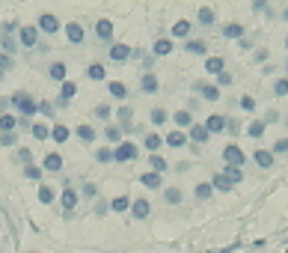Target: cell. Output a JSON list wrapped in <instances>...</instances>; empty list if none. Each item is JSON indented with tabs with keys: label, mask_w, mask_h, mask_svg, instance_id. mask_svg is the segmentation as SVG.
<instances>
[{
	"label": "cell",
	"mask_w": 288,
	"mask_h": 253,
	"mask_svg": "<svg viewBox=\"0 0 288 253\" xmlns=\"http://www.w3.org/2000/svg\"><path fill=\"white\" fill-rule=\"evenodd\" d=\"M9 104H12L15 111L21 114V116H18L21 122H30V119L36 116V114H39V101H36V98H33L30 92H21V90H18V92H12Z\"/></svg>",
	"instance_id": "obj_1"
},
{
	"label": "cell",
	"mask_w": 288,
	"mask_h": 253,
	"mask_svg": "<svg viewBox=\"0 0 288 253\" xmlns=\"http://www.w3.org/2000/svg\"><path fill=\"white\" fill-rule=\"evenodd\" d=\"M137 155H140V146H137V143H131V140H122L119 146L113 149V161H116V164H125V161H137Z\"/></svg>",
	"instance_id": "obj_2"
},
{
	"label": "cell",
	"mask_w": 288,
	"mask_h": 253,
	"mask_svg": "<svg viewBox=\"0 0 288 253\" xmlns=\"http://www.w3.org/2000/svg\"><path fill=\"white\" fill-rule=\"evenodd\" d=\"M18 42H21L24 48H39V27H36V24L18 27Z\"/></svg>",
	"instance_id": "obj_3"
},
{
	"label": "cell",
	"mask_w": 288,
	"mask_h": 253,
	"mask_svg": "<svg viewBox=\"0 0 288 253\" xmlns=\"http://www.w3.org/2000/svg\"><path fill=\"white\" fill-rule=\"evenodd\" d=\"M223 161H226V167H244V161H247V155H244V149L238 146V143H229V146L223 149Z\"/></svg>",
	"instance_id": "obj_4"
},
{
	"label": "cell",
	"mask_w": 288,
	"mask_h": 253,
	"mask_svg": "<svg viewBox=\"0 0 288 253\" xmlns=\"http://www.w3.org/2000/svg\"><path fill=\"white\" fill-rule=\"evenodd\" d=\"M128 211L134 214L137 221H146L149 214H152V203H149L146 197H137V200H131V208H128Z\"/></svg>",
	"instance_id": "obj_5"
},
{
	"label": "cell",
	"mask_w": 288,
	"mask_h": 253,
	"mask_svg": "<svg viewBox=\"0 0 288 253\" xmlns=\"http://www.w3.org/2000/svg\"><path fill=\"white\" fill-rule=\"evenodd\" d=\"M193 92H199L205 101H217L220 98V87L217 84H208V81H196L193 84Z\"/></svg>",
	"instance_id": "obj_6"
},
{
	"label": "cell",
	"mask_w": 288,
	"mask_h": 253,
	"mask_svg": "<svg viewBox=\"0 0 288 253\" xmlns=\"http://www.w3.org/2000/svg\"><path fill=\"white\" fill-rule=\"evenodd\" d=\"M60 200H62V214H65V218H71V214H75V208H78V203H81L78 191H75V188H65Z\"/></svg>",
	"instance_id": "obj_7"
},
{
	"label": "cell",
	"mask_w": 288,
	"mask_h": 253,
	"mask_svg": "<svg viewBox=\"0 0 288 253\" xmlns=\"http://www.w3.org/2000/svg\"><path fill=\"white\" fill-rule=\"evenodd\" d=\"M36 27H39L42 33H51V36H54V33L60 30V18H57L54 12H42V15H39V24H36Z\"/></svg>",
	"instance_id": "obj_8"
},
{
	"label": "cell",
	"mask_w": 288,
	"mask_h": 253,
	"mask_svg": "<svg viewBox=\"0 0 288 253\" xmlns=\"http://www.w3.org/2000/svg\"><path fill=\"white\" fill-rule=\"evenodd\" d=\"M95 39H101V42H110V39H113V21H110V18H98V24H95Z\"/></svg>",
	"instance_id": "obj_9"
},
{
	"label": "cell",
	"mask_w": 288,
	"mask_h": 253,
	"mask_svg": "<svg viewBox=\"0 0 288 253\" xmlns=\"http://www.w3.org/2000/svg\"><path fill=\"white\" fill-rule=\"evenodd\" d=\"M140 185H143V188H149V191H161V188H164V179H161L158 173L146 170V173L140 176Z\"/></svg>",
	"instance_id": "obj_10"
},
{
	"label": "cell",
	"mask_w": 288,
	"mask_h": 253,
	"mask_svg": "<svg viewBox=\"0 0 288 253\" xmlns=\"http://www.w3.org/2000/svg\"><path fill=\"white\" fill-rule=\"evenodd\" d=\"M65 36H68V42H71V45H81V42L86 39V33H83V27H81L78 21L65 24Z\"/></svg>",
	"instance_id": "obj_11"
},
{
	"label": "cell",
	"mask_w": 288,
	"mask_h": 253,
	"mask_svg": "<svg viewBox=\"0 0 288 253\" xmlns=\"http://www.w3.org/2000/svg\"><path fill=\"white\" fill-rule=\"evenodd\" d=\"M205 131H208V134H220V131H226V116L211 114V116L205 119Z\"/></svg>",
	"instance_id": "obj_12"
},
{
	"label": "cell",
	"mask_w": 288,
	"mask_h": 253,
	"mask_svg": "<svg viewBox=\"0 0 288 253\" xmlns=\"http://www.w3.org/2000/svg\"><path fill=\"white\" fill-rule=\"evenodd\" d=\"M131 54H134V48H131V45H125V42H116V45L110 48V60H113V63H125Z\"/></svg>",
	"instance_id": "obj_13"
},
{
	"label": "cell",
	"mask_w": 288,
	"mask_h": 253,
	"mask_svg": "<svg viewBox=\"0 0 288 253\" xmlns=\"http://www.w3.org/2000/svg\"><path fill=\"white\" fill-rule=\"evenodd\" d=\"M42 170H45V173H60V170H62V155H60V152H48L45 161H42Z\"/></svg>",
	"instance_id": "obj_14"
},
{
	"label": "cell",
	"mask_w": 288,
	"mask_h": 253,
	"mask_svg": "<svg viewBox=\"0 0 288 253\" xmlns=\"http://www.w3.org/2000/svg\"><path fill=\"white\" fill-rule=\"evenodd\" d=\"M158 87H161V84H158V75H152V71H146V75L140 78V90L146 92V95H155Z\"/></svg>",
	"instance_id": "obj_15"
},
{
	"label": "cell",
	"mask_w": 288,
	"mask_h": 253,
	"mask_svg": "<svg viewBox=\"0 0 288 253\" xmlns=\"http://www.w3.org/2000/svg\"><path fill=\"white\" fill-rule=\"evenodd\" d=\"M75 95H78V84L75 81H62L60 84V104H68Z\"/></svg>",
	"instance_id": "obj_16"
},
{
	"label": "cell",
	"mask_w": 288,
	"mask_h": 253,
	"mask_svg": "<svg viewBox=\"0 0 288 253\" xmlns=\"http://www.w3.org/2000/svg\"><path fill=\"white\" fill-rule=\"evenodd\" d=\"M164 143H166V146H169V149H182V146H185V143H187V134L175 128V131H169V134H166V140H164Z\"/></svg>",
	"instance_id": "obj_17"
},
{
	"label": "cell",
	"mask_w": 288,
	"mask_h": 253,
	"mask_svg": "<svg viewBox=\"0 0 288 253\" xmlns=\"http://www.w3.org/2000/svg\"><path fill=\"white\" fill-rule=\"evenodd\" d=\"M196 18H199V24H202V27H211V24H217V12H214L211 6H199Z\"/></svg>",
	"instance_id": "obj_18"
},
{
	"label": "cell",
	"mask_w": 288,
	"mask_h": 253,
	"mask_svg": "<svg viewBox=\"0 0 288 253\" xmlns=\"http://www.w3.org/2000/svg\"><path fill=\"white\" fill-rule=\"evenodd\" d=\"M131 116H134V111H131L128 104H125V107H119V114H116V119H119V128H122V131H131V128H134Z\"/></svg>",
	"instance_id": "obj_19"
},
{
	"label": "cell",
	"mask_w": 288,
	"mask_h": 253,
	"mask_svg": "<svg viewBox=\"0 0 288 253\" xmlns=\"http://www.w3.org/2000/svg\"><path fill=\"white\" fill-rule=\"evenodd\" d=\"M172 122L178 125V131H182V128H190V125H193V114H190V111H175V114H172Z\"/></svg>",
	"instance_id": "obj_20"
},
{
	"label": "cell",
	"mask_w": 288,
	"mask_h": 253,
	"mask_svg": "<svg viewBox=\"0 0 288 253\" xmlns=\"http://www.w3.org/2000/svg\"><path fill=\"white\" fill-rule=\"evenodd\" d=\"M190 30H193V24H190L187 18H182V21H175V24H172V36H178V39H187Z\"/></svg>",
	"instance_id": "obj_21"
},
{
	"label": "cell",
	"mask_w": 288,
	"mask_h": 253,
	"mask_svg": "<svg viewBox=\"0 0 288 253\" xmlns=\"http://www.w3.org/2000/svg\"><path fill=\"white\" fill-rule=\"evenodd\" d=\"M51 137H54V143H65L71 137V131H68V125L57 122V125H51Z\"/></svg>",
	"instance_id": "obj_22"
},
{
	"label": "cell",
	"mask_w": 288,
	"mask_h": 253,
	"mask_svg": "<svg viewBox=\"0 0 288 253\" xmlns=\"http://www.w3.org/2000/svg\"><path fill=\"white\" fill-rule=\"evenodd\" d=\"M75 134H78V140H83V143H95V140H98V131H95L92 125H78Z\"/></svg>",
	"instance_id": "obj_23"
},
{
	"label": "cell",
	"mask_w": 288,
	"mask_h": 253,
	"mask_svg": "<svg viewBox=\"0 0 288 253\" xmlns=\"http://www.w3.org/2000/svg\"><path fill=\"white\" fill-rule=\"evenodd\" d=\"M187 137H190V143H208V137H211V134L205 131V125H196V122H193Z\"/></svg>",
	"instance_id": "obj_24"
},
{
	"label": "cell",
	"mask_w": 288,
	"mask_h": 253,
	"mask_svg": "<svg viewBox=\"0 0 288 253\" xmlns=\"http://www.w3.org/2000/svg\"><path fill=\"white\" fill-rule=\"evenodd\" d=\"M107 90H110V95H113V98H119V101H125V98H128V87H125L122 81H110V84H107Z\"/></svg>",
	"instance_id": "obj_25"
},
{
	"label": "cell",
	"mask_w": 288,
	"mask_h": 253,
	"mask_svg": "<svg viewBox=\"0 0 288 253\" xmlns=\"http://www.w3.org/2000/svg\"><path fill=\"white\" fill-rule=\"evenodd\" d=\"M143 143H146V149H149V152H152V155H158V149H161V146H164V137H161V134H155V131H152V134H146V140H143Z\"/></svg>",
	"instance_id": "obj_26"
},
{
	"label": "cell",
	"mask_w": 288,
	"mask_h": 253,
	"mask_svg": "<svg viewBox=\"0 0 288 253\" xmlns=\"http://www.w3.org/2000/svg\"><path fill=\"white\" fill-rule=\"evenodd\" d=\"M211 188H214V191H232L235 185L229 182V179H226L223 173H214V179H211Z\"/></svg>",
	"instance_id": "obj_27"
},
{
	"label": "cell",
	"mask_w": 288,
	"mask_h": 253,
	"mask_svg": "<svg viewBox=\"0 0 288 253\" xmlns=\"http://www.w3.org/2000/svg\"><path fill=\"white\" fill-rule=\"evenodd\" d=\"M65 71H68V69H65V63H51V66H48V75H51L54 81H60V84H62V81H68V78H65Z\"/></svg>",
	"instance_id": "obj_28"
},
{
	"label": "cell",
	"mask_w": 288,
	"mask_h": 253,
	"mask_svg": "<svg viewBox=\"0 0 288 253\" xmlns=\"http://www.w3.org/2000/svg\"><path fill=\"white\" fill-rule=\"evenodd\" d=\"M256 164L262 167V170H267V167H273V152H267V149H256Z\"/></svg>",
	"instance_id": "obj_29"
},
{
	"label": "cell",
	"mask_w": 288,
	"mask_h": 253,
	"mask_svg": "<svg viewBox=\"0 0 288 253\" xmlns=\"http://www.w3.org/2000/svg\"><path fill=\"white\" fill-rule=\"evenodd\" d=\"M57 200V188H51V185H39V203L42 206H51Z\"/></svg>",
	"instance_id": "obj_30"
},
{
	"label": "cell",
	"mask_w": 288,
	"mask_h": 253,
	"mask_svg": "<svg viewBox=\"0 0 288 253\" xmlns=\"http://www.w3.org/2000/svg\"><path fill=\"white\" fill-rule=\"evenodd\" d=\"M223 57H208L205 60V71H208V75H220V71H223Z\"/></svg>",
	"instance_id": "obj_31"
},
{
	"label": "cell",
	"mask_w": 288,
	"mask_h": 253,
	"mask_svg": "<svg viewBox=\"0 0 288 253\" xmlns=\"http://www.w3.org/2000/svg\"><path fill=\"white\" fill-rule=\"evenodd\" d=\"M30 134H33L36 140H48V137H51V125H48V122H36V125L30 128Z\"/></svg>",
	"instance_id": "obj_32"
},
{
	"label": "cell",
	"mask_w": 288,
	"mask_h": 253,
	"mask_svg": "<svg viewBox=\"0 0 288 253\" xmlns=\"http://www.w3.org/2000/svg\"><path fill=\"white\" fill-rule=\"evenodd\" d=\"M169 51H172V39H158V42L152 45V54H155V57H166Z\"/></svg>",
	"instance_id": "obj_33"
},
{
	"label": "cell",
	"mask_w": 288,
	"mask_h": 253,
	"mask_svg": "<svg viewBox=\"0 0 288 253\" xmlns=\"http://www.w3.org/2000/svg\"><path fill=\"white\" fill-rule=\"evenodd\" d=\"M15 125H18V116H12V114H3V116H0V134H12Z\"/></svg>",
	"instance_id": "obj_34"
},
{
	"label": "cell",
	"mask_w": 288,
	"mask_h": 253,
	"mask_svg": "<svg viewBox=\"0 0 288 253\" xmlns=\"http://www.w3.org/2000/svg\"><path fill=\"white\" fill-rule=\"evenodd\" d=\"M122 134H125V131H122L119 125H107V128H104V137L110 140V143H116V146L122 143Z\"/></svg>",
	"instance_id": "obj_35"
},
{
	"label": "cell",
	"mask_w": 288,
	"mask_h": 253,
	"mask_svg": "<svg viewBox=\"0 0 288 253\" xmlns=\"http://www.w3.org/2000/svg\"><path fill=\"white\" fill-rule=\"evenodd\" d=\"M164 200H166L169 206H178V203L185 200V194L178 191V188H164Z\"/></svg>",
	"instance_id": "obj_36"
},
{
	"label": "cell",
	"mask_w": 288,
	"mask_h": 253,
	"mask_svg": "<svg viewBox=\"0 0 288 253\" xmlns=\"http://www.w3.org/2000/svg\"><path fill=\"white\" fill-rule=\"evenodd\" d=\"M104 75H107V71H104L101 63H92V66L86 69V78H89V81H104Z\"/></svg>",
	"instance_id": "obj_37"
},
{
	"label": "cell",
	"mask_w": 288,
	"mask_h": 253,
	"mask_svg": "<svg viewBox=\"0 0 288 253\" xmlns=\"http://www.w3.org/2000/svg\"><path fill=\"white\" fill-rule=\"evenodd\" d=\"M149 167H152V173H158V176L169 170V164H166V161H164L161 155H152V158H149Z\"/></svg>",
	"instance_id": "obj_38"
},
{
	"label": "cell",
	"mask_w": 288,
	"mask_h": 253,
	"mask_svg": "<svg viewBox=\"0 0 288 253\" xmlns=\"http://www.w3.org/2000/svg\"><path fill=\"white\" fill-rule=\"evenodd\" d=\"M110 208H113V211H119V214H122V211H128V208H131V197H125V194H122V197L110 200Z\"/></svg>",
	"instance_id": "obj_39"
},
{
	"label": "cell",
	"mask_w": 288,
	"mask_h": 253,
	"mask_svg": "<svg viewBox=\"0 0 288 253\" xmlns=\"http://www.w3.org/2000/svg\"><path fill=\"white\" fill-rule=\"evenodd\" d=\"M265 128H267V122H265V119H253V122H249V128H247V134H249V137H262V134H265Z\"/></svg>",
	"instance_id": "obj_40"
},
{
	"label": "cell",
	"mask_w": 288,
	"mask_h": 253,
	"mask_svg": "<svg viewBox=\"0 0 288 253\" xmlns=\"http://www.w3.org/2000/svg\"><path fill=\"white\" fill-rule=\"evenodd\" d=\"M149 119H152V125H164V122H169V114L164 111V107H155V111L149 114Z\"/></svg>",
	"instance_id": "obj_41"
},
{
	"label": "cell",
	"mask_w": 288,
	"mask_h": 253,
	"mask_svg": "<svg viewBox=\"0 0 288 253\" xmlns=\"http://www.w3.org/2000/svg\"><path fill=\"white\" fill-rule=\"evenodd\" d=\"M223 36H226V39H241V36H244V27H241V24H226V27H223Z\"/></svg>",
	"instance_id": "obj_42"
},
{
	"label": "cell",
	"mask_w": 288,
	"mask_h": 253,
	"mask_svg": "<svg viewBox=\"0 0 288 253\" xmlns=\"http://www.w3.org/2000/svg\"><path fill=\"white\" fill-rule=\"evenodd\" d=\"M185 48H187L190 54H205V51H208V45H205L202 39H187V45H185Z\"/></svg>",
	"instance_id": "obj_43"
},
{
	"label": "cell",
	"mask_w": 288,
	"mask_h": 253,
	"mask_svg": "<svg viewBox=\"0 0 288 253\" xmlns=\"http://www.w3.org/2000/svg\"><path fill=\"white\" fill-rule=\"evenodd\" d=\"M223 176L229 179V182H232V185H238V182H241V179H244V170H238V167H226V170H223Z\"/></svg>",
	"instance_id": "obj_44"
},
{
	"label": "cell",
	"mask_w": 288,
	"mask_h": 253,
	"mask_svg": "<svg viewBox=\"0 0 288 253\" xmlns=\"http://www.w3.org/2000/svg\"><path fill=\"white\" fill-rule=\"evenodd\" d=\"M42 173H45V170H42V167H36V164H27V167H24V176H27V179H33V182H39Z\"/></svg>",
	"instance_id": "obj_45"
},
{
	"label": "cell",
	"mask_w": 288,
	"mask_h": 253,
	"mask_svg": "<svg viewBox=\"0 0 288 253\" xmlns=\"http://www.w3.org/2000/svg\"><path fill=\"white\" fill-rule=\"evenodd\" d=\"M95 158H98L101 164H113V149H110V146H101V149L95 152Z\"/></svg>",
	"instance_id": "obj_46"
},
{
	"label": "cell",
	"mask_w": 288,
	"mask_h": 253,
	"mask_svg": "<svg viewBox=\"0 0 288 253\" xmlns=\"http://www.w3.org/2000/svg\"><path fill=\"white\" fill-rule=\"evenodd\" d=\"M211 194H214L211 182H199V185H196V200H208Z\"/></svg>",
	"instance_id": "obj_47"
},
{
	"label": "cell",
	"mask_w": 288,
	"mask_h": 253,
	"mask_svg": "<svg viewBox=\"0 0 288 253\" xmlns=\"http://www.w3.org/2000/svg\"><path fill=\"white\" fill-rule=\"evenodd\" d=\"M54 111H57V107H54L51 101H39V114H42V116H48V119H54Z\"/></svg>",
	"instance_id": "obj_48"
},
{
	"label": "cell",
	"mask_w": 288,
	"mask_h": 253,
	"mask_svg": "<svg viewBox=\"0 0 288 253\" xmlns=\"http://www.w3.org/2000/svg\"><path fill=\"white\" fill-rule=\"evenodd\" d=\"M285 152H288V137H279L273 143V155H285Z\"/></svg>",
	"instance_id": "obj_49"
},
{
	"label": "cell",
	"mask_w": 288,
	"mask_h": 253,
	"mask_svg": "<svg viewBox=\"0 0 288 253\" xmlns=\"http://www.w3.org/2000/svg\"><path fill=\"white\" fill-rule=\"evenodd\" d=\"M12 63H15V60H12L9 54H3V51H0V71H3V75H6V71L12 69Z\"/></svg>",
	"instance_id": "obj_50"
},
{
	"label": "cell",
	"mask_w": 288,
	"mask_h": 253,
	"mask_svg": "<svg viewBox=\"0 0 288 253\" xmlns=\"http://www.w3.org/2000/svg\"><path fill=\"white\" fill-rule=\"evenodd\" d=\"M273 92H276V95H288V78H279V81L273 84Z\"/></svg>",
	"instance_id": "obj_51"
},
{
	"label": "cell",
	"mask_w": 288,
	"mask_h": 253,
	"mask_svg": "<svg viewBox=\"0 0 288 253\" xmlns=\"http://www.w3.org/2000/svg\"><path fill=\"white\" fill-rule=\"evenodd\" d=\"M15 143H18L15 131H12V134H0V146H15Z\"/></svg>",
	"instance_id": "obj_52"
},
{
	"label": "cell",
	"mask_w": 288,
	"mask_h": 253,
	"mask_svg": "<svg viewBox=\"0 0 288 253\" xmlns=\"http://www.w3.org/2000/svg\"><path fill=\"white\" fill-rule=\"evenodd\" d=\"M241 107H244V111H256V98L253 95H244L241 98Z\"/></svg>",
	"instance_id": "obj_53"
},
{
	"label": "cell",
	"mask_w": 288,
	"mask_h": 253,
	"mask_svg": "<svg viewBox=\"0 0 288 253\" xmlns=\"http://www.w3.org/2000/svg\"><path fill=\"white\" fill-rule=\"evenodd\" d=\"M107 208H110V203H107V200H98V203H95V211H92V214H98V218H101V214H107Z\"/></svg>",
	"instance_id": "obj_54"
},
{
	"label": "cell",
	"mask_w": 288,
	"mask_h": 253,
	"mask_svg": "<svg viewBox=\"0 0 288 253\" xmlns=\"http://www.w3.org/2000/svg\"><path fill=\"white\" fill-rule=\"evenodd\" d=\"M95 116H98V119H107V116H110V107H107V104H98V107H95Z\"/></svg>",
	"instance_id": "obj_55"
},
{
	"label": "cell",
	"mask_w": 288,
	"mask_h": 253,
	"mask_svg": "<svg viewBox=\"0 0 288 253\" xmlns=\"http://www.w3.org/2000/svg\"><path fill=\"white\" fill-rule=\"evenodd\" d=\"M12 33H18V21H6L3 24V36H12Z\"/></svg>",
	"instance_id": "obj_56"
},
{
	"label": "cell",
	"mask_w": 288,
	"mask_h": 253,
	"mask_svg": "<svg viewBox=\"0 0 288 253\" xmlns=\"http://www.w3.org/2000/svg\"><path fill=\"white\" fill-rule=\"evenodd\" d=\"M83 197H98V188H95L92 182H86V185H83Z\"/></svg>",
	"instance_id": "obj_57"
},
{
	"label": "cell",
	"mask_w": 288,
	"mask_h": 253,
	"mask_svg": "<svg viewBox=\"0 0 288 253\" xmlns=\"http://www.w3.org/2000/svg\"><path fill=\"white\" fill-rule=\"evenodd\" d=\"M217 84H223V87L232 84V75H229V71H220V75H217Z\"/></svg>",
	"instance_id": "obj_58"
},
{
	"label": "cell",
	"mask_w": 288,
	"mask_h": 253,
	"mask_svg": "<svg viewBox=\"0 0 288 253\" xmlns=\"http://www.w3.org/2000/svg\"><path fill=\"white\" fill-rule=\"evenodd\" d=\"M226 128H229V131H232V134H238V131H241V125H238V122H235V119H226Z\"/></svg>",
	"instance_id": "obj_59"
},
{
	"label": "cell",
	"mask_w": 288,
	"mask_h": 253,
	"mask_svg": "<svg viewBox=\"0 0 288 253\" xmlns=\"http://www.w3.org/2000/svg\"><path fill=\"white\" fill-rule=\"evenodd\" d=\"M18 158H21L24 164H30V149H21V152H18Z\"/></svg>",
	"instance_id": "obj_60"
},
{
	"label": "cell",
	"mask_w": 288,
	"mask_h": 253,
	"mask_svg": "<svg viewBox=\"0 0 288 253\" xmlns=\"http://www.w3.org/2000/svg\"><path fill=\"white\" fill-rule=\"evenodd\" d=\"M6 107H9V101H6V98H0V116L6 114Z\"/></svg>",
	"instance_id": "obj_61"
},
{
	"label": "cell",
	"mask_w": 288,
	"mask_h": 253,
	"mask_svg": "<svg viewBox=\"0 0 288 253\" xmlns=\"http://www.w3.org/2000/svg\"><path fill=\"white\" fill-rule=\"evenodd\" d=\"M285 21H288V9H285Z\"/></svg>",
	"instance_id": "obj_62"
},
{
	"label": "cell",
	"mask_w": 288,
	"mask_h": 253,
	"mask_svg": "<svg viewBox=\"0 0 288 253\" xmlns=\"http://www.w3.org/2000/svg\"><path fill=\"white\" fill-rule=\"evenodd\" d=\"M285 48H288V39H285Z\"/></svg>",
	"instance_id": "obj_63"
},
{
	"label": "cell",
	"mask_w": 288,
	"mask_h": 253,
	"mask_svg": "<svg viewBox=\"0 0 288 253\" xmlns=\"http://www.w3.org/2000/svg\"><path fill=\"white\" fill-rule=\"evenodd\" d=\"M285 71H288V66H285Z\"/></svg>",
	"instance_id": "obj_64"
}]
</instances>
